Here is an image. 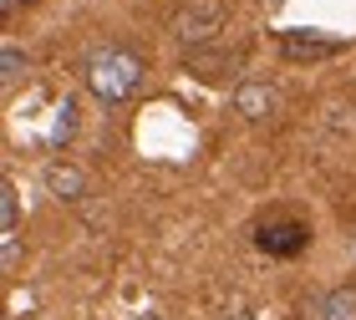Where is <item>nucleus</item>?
<instances>
[{"instance_id": "9d476101", "label": "nucleus", "mask_w": 356, "mask_h": 320, "mask_svg": "<svg viewBox=\"0 0 356 320\" xmlns=\"http://www.w3.org/2000/svg\"><path fill=\"white\" fill-rule=\"evenodd\" d=\"M72 127H76V102H61L56 107V122H51V142H67Z\"/></svg>"}, {"instance_id": "20e7f679", "label": "nucleus", "mask_w": 356, "mask_h": 320, "mask_svg": "<svg viewBox=\"0 0 356 320\" xmlns=\"http://www.w3.org/2000/svg\"><path fill=\"white\" fill-rule=\"evenodd\" d=\"M346 51V41L341 36H316V31H285L280 36V56L285 61H331V56H341Z\"/></svg>"}, {"instance_id": "f03ea898", "label": "nucleus", "mask_w": 356, "mask_h": 320, "mask_svg": "<svg viewBox=\"0 0 356 320\" xmlns=\"http://www.w3.org/2000/svg\"><path fill=\"white\" fill-rule=\"evenodd\" d=\"M224 21H229L224 0H188V6L173 15V41L193 56V51H204V46H214L224 36Z\"/></svg>"}, {"instance_id": "7ed1b4c3", "label": "nucleus", "mask_w": 356, "mask_h": 320, "mask_svg": "<svg viewBox=\"0 0 356 320\" xmlns=\"http://www.w3.org/2000/svg\"><path fill=\"white\" fill-rule=\"evenodd\" d=\"M254 244H260L270 260H296V254L311 249V224L305 219H265L254 229Z\"/></svg>"}, {"instance_id": "6e6552de", "label": "nucleus", "mask_w": 356, "mask_h": 320, "mask_svg": "<svg viewBox=\"0 0 356 320\" xmlns=\"http://www.w3.org/2000/svg\"><path fill=\"white\" fill-rule=\"evenodd\" d=\"M311 320H356V285H336L311 305Z\"/></svg>"}, {"instance_id": "f257e3e1", "label": "nucleus", "mask_w": 356, "mask_h": 320, "mask_svg": "<svg viewBox=\"0 0 356 320\" xmlns=\"http://www.w3.org/2000/svg\"><path fill=\"white\" fill-rule=\"evenodd\" d=\"M82 82L102 107H122V102H133L143 92V82H148V61H143L133 46L107 41L82 61Z\"/></svg>"}, {"instance_id": "39448f33", "label": "nucleus", "mask_w": 356, "mask_h": 320, "mask_svg": "<svg viewBox=\"0 0 356 320\" xmlns=\"http://www.w3.org/2000/svg\"><path fill=\"white\" fill-rule=\"evenodd\" d=\"M275 107H280L275 82H239V87H234V112H239L245 122H270Z\"/></svg>"}, {"instance_id": "0eeeda50", "label": "nucleus", "mask_w": 356, "mask_h": 320, "mask_svg": "<svg viewBox=\"0 0 356 320\" xmlns=\"http://www.w3.org/2000/svg\"><path fill=\"white\" fill-rule=\"evenodd\" d=\"M41 183H46V194L51 199H61V203H76V199H87V173L76 168V163H46V173H41Z\"/></svg>"}, {"instance_id": "423d86ee", "label": "nucleus", "mask_w": 356, "mask_h": 320, "mask_svg": "<svg viewBox=\"0 0 356 320\" xmlns=\"http://www.w3.org/2000/svg\"><path fill=\"white\" fill-rule=\"evenodd\" d=\"M0 260H6V275L21 264V209L10 183H0Z\"/></svg>"}, {"instance_id": "ddd939ff", "label": "nucleus", "mask_w": 356, "mask_h": 320, "mask_svg": "<svg viewBox=\"0 0 356 320\" xmlns=\"http://www.w3.org/2000/svg\"><path fill=\"white\" fill-rule=\"evenodd\" d=\"M133 320H158V315H133Z\"/></svg>"}, {"instance_id": "1a4fd4ad", "label": "nucleus", "mask_w": 356, "mask_h": 320, "mask_svg": "<svg viewBox=\"0 0 356 320\" xmlns=\"http://www.w3.org/2000/svg\"><path fill=\"white\" fill-rule=\"evenodd\" d=\"M26 67H31V61H26V51H21V46H15V41L6 36V41H0V87H6V92H15V82L26 76Z\"/></svg>"}, {"instance_id": "f8f14e48", "label": "nucleus", "mask_w": 356, "mask_h": 320, "mask_svg": "<svg viewBox=\"0 0 356 320\" xmlns=\"http://www.w3.org/2000/svg\"><path fill=\"white\" fill-rule=\"evenodd\" d=\"M224 320H254V315H224Z\"/></svg>"}, {"instance_id": "9b49d317", "label": "nucleus", "mask_w": 356, "mask_h": 320, "mask_svg": "<svg viewBox=\"0 0 356 320\" xmlns=\"http://www.w3.org/2000/svg\"><path fill=\"white\" fill-rule=\"evenodd\" d=\"M0 6H6V10H15V6H31V0H0Z\"/></svg>"}]
</instances>
